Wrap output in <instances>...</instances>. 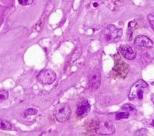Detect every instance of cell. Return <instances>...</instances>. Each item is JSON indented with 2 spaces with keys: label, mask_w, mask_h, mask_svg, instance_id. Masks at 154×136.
Segmentation results:
<instances>
[{
  "label": "cell",
  "mask_w": 154,
  "mask_h": 136,
  "mask_svg": "<svg viewBox=\"0 0 154 136\" xmlns=\"http://www.w3.org/2000/svg\"><path fill=\"white\" fill-rule=\"evenodd\" d=\"M9 98V92L6 90H0V103H1Z\"/></svg>",
  "instance_id": "obj_12"
},
{
  "label": "cell",
  "mask_w": 154,
  "mask_h": 136,
  "mask_svg": "<svg viewBox=\"0 0 154 136\" xmlns=\"http://www.w3.org/2000/svg\"><path fill=\"white\" fill-rule=\"evenodd\" d=\"M123 34L122 29L116 27L114 25H108L103 31L102 33V37L107 41H119Z\"/></svg>",
  "instance_id": "obj_2"
},
{
  "label": "cell",
  "mask_w": 154,
  "mask_h": 136,
  "mask_svg": "<svg viewBox=\"0 0 154 136\" xmlns=\"http://www.w3.org/2000/svg\"><path fill=\"white\" fill-rule=\"evenodd\" d=\"M115 131L116 129L113 122L109 120H104L99 122L96 129V133L103 135L113 134Z\"/></svg>",
  "instance_id": "obj_5"
},
{
  "label": "cell",
  "mask_w": 154,
  "mask_h": 136,
  "mask_svg": "<svg viewBox=\"0 0 154 136\" xmlns=\"http://www.w3.org/2000/svg\"><path fill=\"white\" fill-rule=\"evenodd\" d=\"M53 114L57 121L63 123L66 122L70 118L72 110L68 104L61 103L56 106L53 111Z\"/></svg>",
  "instance_id": "obj_1"
},
{
  "label": "cell",
  "mask_w": 154,
  "mask_h": 136,
  "mask_svg": "<svg viewBox=\"0 0 154 136\" xmlns=\"http://www.w3.org/2000/svg\"><path fill=\"white\" fill-rule=\"evenodd\" d=\"M147 19L151 28L154 31V13L149 14L147 16Z\"/></svg>",
  "instance_id": "obj_15"
},
{
  "label": "cell",
  "mask_w": 154,
  "mask_h": 136,
  "mask_svg": "<svg viewBox=\"0 0 154 136\" xmlns=\"http://www.w3.org/2000/svg\"><path fill=\"white\" fill-rule=\"evenodd\" d=\"M38 81L43 85H51L57 79L56 73L51 69H45L40 72L37 76Z\"/></svg>",
  "instance_id": "obj_4"
},
{
  "label": "cell",
  "mask_w": 154,
  "mask_h": 136,
  "mask_svg": "<svg viewBox=\"0 0 154 136\" xmlns=\"http://www.w3.org/2000/svg\"><path fill=\"white\" fill-rule=\"evenodd\" d=\"M12 128V124L4 119H0V129H3L5 130H10Z\"/></svg>",
  "instance_id": "obj_10"
},
{
  "label": "cell",
  "mask_w": 154,
  "mask_h": 136,
  "mask_svg": "<svg viewBox=\"0 0 154 136\" xmlns=\"http://www.w3.org/2000/svg\"><path fill=\"white\" fill-rule=\"evenodd\" d=\"M134 44L139 47L151 48L153 46L152 41L147 37L143 35H138L134 40Z\"/></svg>",
  "instance_id": "obj_7"
},
{
  "label": "cell",
  "mask_w": 154,
  "mask_h": 136,
  "mask_svg": "<svg viewBox=\"0 0 154 136\" xmlns=\"http://www.w3.org/2000/svg\"><path fill=\"white\" fill-rule=\"evenodd\" d=\"M89 82L91 86L93 89H98L101 83V76L100 73L97 70L93 71L89 75Z\"/></svg>",
  "instance_id": "obj_9"
},
{
  "label": "cell",
  "mask_w": 154,
  "mask_h": 136,
  "mask_svg": "<svg viewBox=\"0 0 154 136\" xmlns=\"http://www.w3.org/2000/svg\"><path fill=\"white\" fill-rule=\"evenodd\" d=\"M148 86V84L142 80H138L134 85L131 88V90L129 94V100H133L136 95L138 97L139 100L143 99V92L142 90V88H146Z\"/></svg>",
  "instance_id": "obj_3"
},
{
  "label": "cell",
  "mask_w": 154,
  "mask_h": 136,
  "mask_svg": "<svg viewBox=\"0 0 154 136\" xmlns=\"http://www.w3.org/2000/svg\"><path fill=\"white\" fill-rule=\"evenodd\" d=\"M91 110V105L87 100L81 102L77 109V115L80 118L85 117Z\"/></svg>",
  "instance_id": "obj_8"
},
{
  "label": "cell",
  "mask_w": 154,
  "mask_h": 136,
  "mask_svg": "<svg viewBox=\"0 0 154 136\" xmlns=\"http://www.w3.org/2000/svg\"><path fill=\"white\" fill-rule=\"evenodd\" d=\"M129 116V113L126 111H123L118 113V114L116 115V118L118 120L122 119H127Z\"/></svg>",
  "instance_id": "obj_13"
},
{
  "label": "cell",
  "mask_w": 154,
  "mask_h": 136,
  "mask_svg": "<svg viewBox=\"0 0 154 136\" xmlns=\"http://www.w3.org/2000/svg\"><path fill=\"white\" fill-rule=\"evenodd\" d=\"M37 113V110L36 109L34 108H30L26 110L24 112V115L25 116H28L30 115H34Z\"/></svg>",
  "instance_id": "obj_14"
},
{
  "label": "cell",
  "mask_w": 154,
  "mask_h": 136,
  "mask_svg": "<svg viewBox=\"0 0 154 136\" xmlns=\"http://www.w3.org/2000/svg\"><path fill=\"white\" fill-rule=\"evenodd\" d=\"M119 51L122 55L126 59L133 60L136 56V53L129 44H123L120 47Z\"/></svg>",
  "instance_id": "obj_6"
},
{
  "label": "cell",
  "mask_w": 154,
  "mask_h": 136,
  "mask_svg": "<svg viewBox=\"0 0 154 136\" xmlns=\"http://www.w3.org/2000/svg\"><path fill=\"white\" fill-rule=\"evenodd\" d=\"M152 125L154 126V120H153V121H152Z\"/></svg>",
  "instance_id": "obj_19"
},
{
  "label": "cell",
  "mask_w": 154,
  "mask_h": 136,
  "mask_svg": "<svg viewBox=\"0 0 154 136\" xmlns=\"http://www.w3.org/2000/svg\"><path fill=\"white\" fill-rule=\"evenodd\" d=\"M152 100L153 103H154V94H153L152 96Z\"/></svg>",
  "instance_id": "obj_18"
},
{
  "label": "cell",
  "mask_w": 154,
  "mask_h": 136,
  "mask_svg": "<svg viewBox=\"0 0 154 136\" xmlns=\"http://www.w3.org/2000/svg\"><path fill=\"white\" fill-rule=\"evenodd\" d=\"M33 1L34 0H18V2L22 6H27L32 4Z\"/></svg>",
  "instance_id": "obj_16"
},
{
  "label": "cell",
  "mask_w": 154,
  "mask_h": 136,
  "mask_svg": "<svg viewBox=\"0 0 154 136\" xmlns=\"http://www.w3.org/2000/svg\"><path fill=\"white\" fill-rule=\"evenodd\" d=\"M147 133V130L145 128H142L139 129L135 134L136 135H145Z\"/></svg>",
  "instance_id": "obj_17"
},
{
  "label": "cell",
  "mask_w": 154,
  "mask_h": 136,
  "mask_svg": "<svg viewBox=\"0 0 154 136\" xmlns=\"http://www.w3.org/2000/svg\"><path fill=\"white\" fill-rule=\"evenodd\" d=\"M122 109L123 110H124L125 111H126L129 113H133L136 111V107L131 104H125L123 105Z\"/></svg>",
  "instance_id": "obj_11"
}]
</instances>
